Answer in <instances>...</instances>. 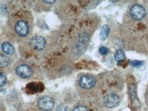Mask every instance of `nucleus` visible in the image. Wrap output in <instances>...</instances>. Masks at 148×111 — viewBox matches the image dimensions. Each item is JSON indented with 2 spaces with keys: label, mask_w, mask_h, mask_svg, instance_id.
<instances>
[{
  "label": "nucleus",
  "mask_w": 148,
  "mask_h": 111,
  "mask_svg": "<svg viewBox=\"0 0 148 111\" xmlns=\"http://www.w3.org/2000/svg\"><path fill=\"white\" fill-rule=\"evenodd\" d=\"M34 18L28 10L14 11L8 16L5 31L9 40L22 43L32 36Z\"/></svg>",
  "instance_id": "nucleus-1"
},
{
  "label": "nucleus",
  "mask_w": 148,
  "mask_h": 111,
  "mask_svg": "<svg viewBox=\"0 0 148 111\" xmlns=\"http://www.w3.org/2000/svg\"><path fill=\"white\" fill-rule=\"evenodd\" d=\"M12 70L21 79L36 81L43 79V73L40 66L26 59H21L15 62Z\"/></svg>",
  "instance_id": "nucleus-2"
},
{
  "label": "nucleus",
  "mask_w": 148,
  "mask_h": 111,
  "mask_svg": "<svg viewBox=\"0 0 148 111\" xmlns=\"http://www.w3.org/2000/svg\"><path fill=\"white\" fill-rule=\"evenodd\" d=\"M97 82L96 78L92 75L85 73L79 74L76 79L75 88L81 99H85L86 92L93 88Z\"/></svg>",
  "instance_id": "nucleus-3"
},
{
  "label": "nucleus",
  "mask_w": 148,
  "mask_h": 111,
  "mask_svg": "<svg viewBox=\"0 0 148 111\" xmlns=\"http://www.w3.org/2000/svg\"><path fill=\"white\" fill-rule=\"evenodd\" d=\"M22 43L27 45L28 49L32 52H42L47 46V39L40 35L32 36L27 40Z\"/></svg>",
  "instance_id": "nucleus-4"
},
{
  "label": "nucleus",
  "mask_w": 148,
  "mask_h": 111,
  "mask_svg": "<svg viewBox=\"0 0 148 111\" xmlns=\"http://www.w3.org/2000/svg\"><path fill=\"white\" fill-rule=\"evenodd\" d=\"M36 105L39 111H51L56 105V99L51 95H42L38 98Z\"/></svg>",
  "instance_id": "nucleus-5"
},
{
  "label": "nucleus",
  "mask_w": 148,
  "mask_h": 111,
  "mask_svg": "<svg viewBox=\"0 0 148 111\" xmlns=\"http://www.w3.org/2000/svg\"><path fill=\"white\" fill-rule=\"evenodd\" d=\"M45 86L40 81H32L26 86L25 88V92L29 95L40 93L44 92Z\"/></svg>",
  "instance_id": "nucleus-6"
},
{
  "label": "nucleus",
  "mask_w": 148,
  "mask_h": 111,
  "mask_svg": "<svg viewBox=\"0 0 148 111\" xmlns=\"http://www.w3.org/2000/svg\"><path fill=\"white\" fill-rule=\"evenodd\" d=\"M131 16L134 20H141L146 14L144 8L140 5H135L132 6L130 10Z\"/></svg>",
  "instance_id": "nucleus-7"
},
{
  "label": "nucleus",
  "mask_w": 148,
  "mask_h": 111,
  "mask_svg": "<svg viewBox=\"0 0 148 111\" xmlns=\"http://www.w3.org/2000/svg\"><path fill=\"white\" fill-rule=\"evenodd\" d=\"M120 102L119 97L115 94H109L103 98L105 106L108 108H114L116 107Z\"/></svg>",
  "instance_id": "nucleus-8"
},
{
  "label": "nucleus",
  "mask_w": 148,
  "mask_h": 111,
  "mask_svg": "<svg viewBox=\"0 0 148 111\" xmlns=\"http://www.w3.org/2000/svg\"><path fill=\"white\" fill-rule=\"evenodd\" d=\"M37 2L35 4V7H34L35 11L42 12L51 9L52 7L57 2V1H37Z\"/></svg>",
  "instance_id": "nucleus-9"
},
{
  "label": "nucleus",
  "mask_w": 148,
  "mask_h": 111,
  "mask_svg": "<svg viewBox=\"0 0 148 111\" xmlns=\"http://www.w3.org/2000/svg\"><path fill=\"white\" fill-rule=\"evenodd\" d=\"M1 49L3 53L10 57L14 56L16 53L15 47L12 42L7 41L1 43Z\"/></svg>",
  "instance_id": "nucleus-10"
},
{
  "label": "nucleus",
  "mask_w": 148,
  "mask_h": 111,
  "mask_svg": "<svg viewBox=\"0 0 148 111\" xmlns=\"http://www.w3.org/2000/svg\"><path fill=\"white\" fill-rule=\"evenodd\" d=\"M12 61L10 56H8L5 54L1 53L0 56V66L1 69H5L8 67Z\"/></svg>",
  "instance_id": "nucleus-11"
},
{
  "label": "nucleus",
  "mask_w": 148,
  "mask_h": 111,
  "mask_svg": "<svg viewBox=\"0 0 148 111\" xmlns=\"http://www.w3.org/2000/svg\"><path fill=\"white\" fill-rule=\"evenodd\" d=\"M110 31V27L108 25H104L103 26L99 34V38L101 40L104 41L106 39Z\"/></svg>",
  "instance_id": "nucleus-12"
},
{
  "label": "nucleus",
  "mask_w": 148,
  "mask_h": 111,
  "mask_svg": "<svg viewBox=\"0 0 148 111\" xmlns=\"http://www.w3.org/2000/svg\"><path fill=\"white\" fill-rule=\"evenodd\" d=\"M114 57L117 62L121 63L125 60V54L123 50L121 49H119L115 53Z\"/></svg>",
  "instance_id": "nucleus-13"
},
{
  "label": "nucleus",
  "mask_w": 148,
  "mask_h": 111,
  "mask_svg": "<svg viewBox=\"0 0 148 111\" xmlns=\"http://www.w3.org/2000/svg\"><path fill=\"white\" fill-rule=\"evenodd\" d=\"M71 111H89L87 106L81 102L77 103L74 107L71 108Z\"/></svg>",
  "instance_id": "nucleus-14"
},
{
  "label": "nucleus",
  "mask_w": 148,
  "mask_h": 111,
  "mask_svg": "<svg viewBox=\"0 0 148 111\" xmlns=\"http://www.w3.org/2000/svg\"><path fill=\"white\" fill-rule=\"evenodd\" d=\"M0 76H1L0 87L1 88L6 84L7 82V78L6 75L5 74V73L2 72H1Z\"/></svg>",
  "instance_id": "nucleus-15"
},
{
  "label": "nucleus",
  "mask_w": 148,
  "mask_h": 111,
  "mask_svg": "<svg viewBox=\"0 0 148 111\" xmlns=\"http://www.w3.org/2000/svg\"><path fill=\"white\" fill-rule=\"evenodd\" d=\"M130 64L131 66L134 67H139L143 64V62L137 60H131L130 61Z\"/></svg>",
  "instance_id": "nucleus-16"
},
{
  "label": "nucleus",
  "mask_w": 148,
  "mask_h": 111,
  "mask_svg": "<svg viewBox=\"0 0 148 111\" xmlns=\"http://www.w3.org/2000/svg\"><path fill=\"white\" fill-rule=\"evenodd\" d=\"M99 50L100 53L103 55H106L108 53V51H109L108 49L105 47H100Z\"/></svg>",
  "instance_id": "nucleus-17"
}]
</instances>
